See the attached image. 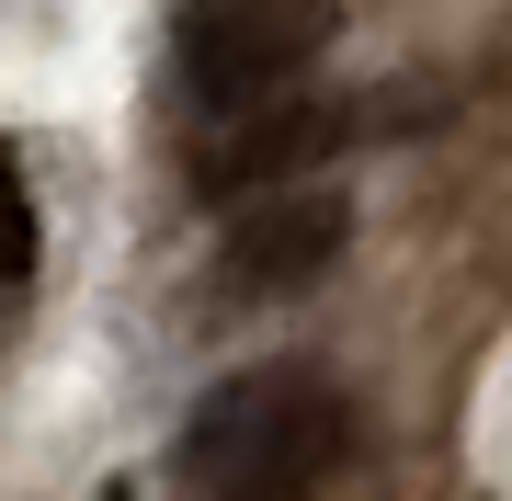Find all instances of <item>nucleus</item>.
I'll list each match as a JSON object with an SVG mask.
<instances>
[{
    "label": "nucleus",
    "instance_id": "obj_2",
    "mask_svg": "<svg viewBox=\"0 0 512 501\" xmlns=\"http://www.w3.org/2000/svg\"><path fill=\"white\" fill-rule=\"evenodd\" d=\"M342 35V0H183V92L205 114H239L262 92H285L308 57Z\"/></svg>",
    "mask_w": 512,
    "mask_h": 501
},
{
    "label": "nucleus",
    "instance_id": "obj_1",
    "mask_svg": "<svg viewBox=\"0 0 512 501\" xmlns=\"http://www.w3.org/2000/svg\"><path fill=\"white\" fill-rule=\"evenodd\" d=\"M353 445V410L319 365H251L183 422V479L205 501H319Z\"/></svg>",
    "mask_w": 512,
    "mask_h": 501
},
{
    "label": "nucleus",
    "instance_id": "obj_3",
    "mask_svg": "<svg viewBox=\"0 0 512 501\" xmlns=\"http://www.w3.org/2000/svg\"><path fill=\"white\" fill-rule=\"evenodd\" d=\"M342 240H353V205H342V183H319V171H296V183H274V194H239V217H228V285L239 297H296V285H319L330 262H342Z\"/></svg>",
    "mask_w": 512,
    "mask_h": 501
},
{
    "label": "nucleus",
    "instance_id": "obj_5",
    "mask_svg": "<svg viewBox=\"0 0 512 501\" xmlns=\"http://www.w3.org/2000/svg\"><path fill=\"white\" fill-rule=\"evenodd\" d=\"M35 274V194H23V149L0 137V297Z\"/></svg>",
    "mask_w": 512,
    "mask_h": 501
},
{
    "label": "nucleus",
    "instance_id": "obj_6",
    "mask_svg": "<svg viewBox=\"0 0 512 501\" xmlns=\"http://www.w3.org/2000/svg\"><path fill=\"white\" fill-rule=\"evenodd\" d=\"M103 501H137V490H103Z\"/></svg>",
    "mask_w": 512,
    "mask_h": 501
},
{
    "label": "nucleus",
    "instance_id": "obj_4",
    "mask_svg": "<svg viewBox=\"0 0 512 501\" xmlns=\"http://www.w3.org/2000/svg\"><path fill=\"white\" fill-rule=\"evenodd\" d=\"M353 137V114L342 103H308V92H262V103H239L228 114V137L194 160V194H217V205H239V194H274V183H296V171H319L330 149Z\"/></svg>",
    "mask_w": 512,
    "mask_h": 501
}]
</instances>
